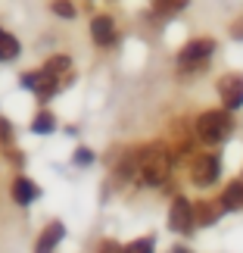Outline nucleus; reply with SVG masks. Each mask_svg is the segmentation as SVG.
I'll use <instances>...</instances> for the list:
<instances>
[{"instance_id": "f3484780", "label": "nucleus", "mask_w": 243, "mask_h": 253, "mask_svg": "<svg viewBox=\"0 0 243 253\" xmlns=\"http://www.w3.org/2000/svg\"><path fill=\"white\" fill-rule=\"evenodd\" d=\"M125 253H153V238H138V241H131V244L125 247Z\"/></svg>"}, {"instance_id": "39448f33", "label": "nucleus", "mask_w": 243, "mask_h": 253, "mask_svg": "<svg viewBox=\"0 0 243 253\" xmlns=\"http://www.w3.org/2000/svg\"><path fill=\"white\" fill-rule=\"evenodd\" d=\"M221 178V160L218 153H197L190 163V181L197 188H212Z\"/></svg>"}, {"instance_id": "412c9836", "label": "nucleus", "mask_w": 243, "mask_h": 253, "mask_svg": "<svg viewBox=\"0 0 243 253\" xmlns=\"http://www.w3.org/2000/svg\"><path fill=\"white\" fill-rule=\"evenodd\" d=\"M172 253H190V250H187V247H174Z\"/></svg>"}, {"instance_id": "f03ea898", "label": "nucleus", "mask_w": 243, "mask_h": 253, "mask_svg": "<svg viewBox=\"0 0 243 253\" xmlns=\"http://www.w3.org/2000/svg\"><path fill=\"white\" fill-rule=\"evenodd\" d=\"M169 172H172V153L165 150V147H143L140 153V175H138V181L140 184H147V188H159V184L169 178Z\"/></svg>"}, {"instance_id": "dca6fc26", "label": "nucleus", "mask_w": 243, "mask_h": 253, "mask_svg": "<svg viewBox=\"0 0 243 253\" xmlns=\"http://www.w3.org/2000/svg\"><path fill=\"white\" fill-rule=\"evenodd\" d=\"M0 141H3V150H6V147H13V141H16V134H13V122L3 119V116H0Z\"/></svg>"}, {"instance_id": "0eeeda50", "label": "nucleus", "mask_w": 243, "mask_h": 253, "mask_svg": "<svg viewBox=\"0 0 243 253\" xmlns=\"http://www.w3.org/2000/svg\"><path fill=\"white\" fill-rule=\"evenodd\" d=\"M218 97H221V106L225 110H240L243 106V75L231 72V75H221L218 79Z\"/></svg>"}, {"instance_id": "2eb2a0df", "label": "nucleus", "mask_w": 243, "mask_h": 253, "mask_svg": "<svg viewBox=\"0 0 243 253\" xmlns=\"http://www.w3.org/2000/svg\"><path fill=\"white\" fill-rule=\"evenodd\" d=\"M32 131L35 134H50V131H56V116L50 110H41L32 119Z\"/></svg>"}, {"instance_id": "9b49d317", "label": "nucleus", "mask_w": 243, "mask_h": 253, "mask_svg": "<svg viewBox=\"0 0 243 253\" xmlns=\"http://www.w3.org/2000/svg\"><path fill=\"white\" fill-rule=\"evenodd\" d=\"M19 53H22V44H19V38L13 32H6V28H0V63H13L19 60Z\"/></svg>"}, {"instance_id": "4468645a", "label": "nucleus", "mask_w": 243, "mask_h": 253, "mask_svg": "<svg viewBox=\"0 0 243 253\" xmlns=\"http://www.w3.org/2000/svg\"><path fill=\"white\" fill-rule=\"evenodd\" d=\"M187 3H190V0H156V3H153V13H156L159 19H172V16L184 13Z\"/></svg>"}, {"instance_id": "1a4fd4ad", "label": "nucleus", "mask_w": 243, "mask_h": 253, "mask_svg": "<svg viewBox=\"0 0 243 253\" xmlns=\"http://www.w3.org/2000/svg\"><path fill=\"white\" fill-rule=\"evenodd\" d=\"M63 235H66V225H63V222H60V219L50 222V225L41 231V238H37L35 253H53V250H56V244L63 241Z\"/></svg>"}, {"instance_id": "aec40b11", "label": "nucleus", "mask_w": 243, "mask_h": 253, "mask_svg": "<svg viewBox=\"0 0 243 253\" xmlns=\"http://www.w3.org/2000/svg\"><path fill=\"white\" fill-rule=\"evenodd\" d=\"M97 253H125L122 244H115V241H106V244H100V250Z\"/></svg>"}, {"instance_id": "423d86ee", "label": "nucleus", "mask_w": 243, "mask_h": 253, "mask_svg": "<svg viewBox=\"0 0 243 253\" xmlns=\"http://www.w3.org/2000/svg\"><path fill=\"white\" fill-rule=\"evenodd\" d=\"M193 225H197V210L187 197H174L169 207V228L174 235H193Z\"/></svg>"}, {"instance_id": "6e6552de", "label": "nucleus", "mask_w": 243, "mask_h": 253, "mask_svg": "<svg viewBox=\"0 0 243 253\" xmlns=\"http://www.w3.org/2000/svg\"><path fill=\"white\" fill-rule=\"evenodd\" d=\"M91 38L97 47H112L119 41V32H115L112 16H94L91 19Z\"/></svg>"}, {"instance_id": "7ed1b4c3", "label": "nucleus", "mask_w": 243, "mask_h": 253, "mask_svg": "<svg viewBox=\"0 0 243 253\" xmlns=\"http://www.w3.org/2000/svg\"><path fill=\"white\" fill-rule=\"evenodd\" d=\"M234 122H231V110H206L197 116L193 122V131L203 144H221L231 134Z\"/></svg>"}, {"instance_id": "f257e3e1", "label": "nucleus", "mask_w": 243, "mask_h": 253, "mask_svg": "<svg viewBox=\"0 0 243 253\" xmlns=\"http://www.w3.org/2000/svg\"><path fill=\"white\" fill-rule=\"evenodd\" d=\"M69 72V56L60 53V56H50L41 69L35 72H22V79H19V84L25 87V91H32L41 103H47L50 97L60 91V79Z\"/></svg>"}, {"instance_id": "9d476101", "label": "nucleus", "mask_w": 243, "mask_h": 253, "mask_svg": "<svg viewBox=\"0 0 243 253\" xmlns=\"http://www.w3.org/2000/svg\"><path fill=\"white\" fill-rule=\"evenodd\" d=\"M13 200L19 203V207H32V200H37L41 197V188L32 181V178H25V175H19V178L13 181Z\"/></svg>"}, {"instance_id": "a211bd4d", "label": "nucleus", "mask_w": 243, "mask_h": 253, "mask_svg": "<svg viewBox=\"0 0 243 253\" xmlns=\"http://www.w3.org/2000/svg\"><path fill=\"white\" fill-rule=\"evenodd\" d=\"M50 9H53L56 16H63V19H75V6L69 3V0H53Z\"/></svg>"}, {"instance_id": "f8f14e48", "label": "nucleus", "mask_w": 243, "mask_h": 253, "mask_svg": "<svg viewBox=\"0 0 243 253\" xmlns=\"http://www.w3.org/2000/svg\"><path fill=\"white\" fill-rule=\"evenodd\" d=\"M221 210L234 212V210H243V178L240 181H231L225 191H221Z\"/></svg>"}, {"instance_id": "6ab92c4d", "label": "nucleus", "mask_w": 243, "mask_h": 253, "mask_svg": "<svg viewBox=\"0 0 243 253\" xmlns=\"http://www.w3.org/2000/svg\"><path fill=\"white\" fill-rule=\"evenodd\" d=\"M72 163H75V166H91V163H94V153L87 150V147H78V150H75V157H72Z\"/></svg>"}, {"instance_id": "20e7f679", "label": "nucleus", "mask_w": 243, "mask_h": 253, "mask_svg": "<svg viewBox=\"0 0 243 253\" xmlns=\"http://www.w3.org/2000/svg\"><path fill=\"white\" fill-rule=\"evenodd\" d=\"M212 53H215V41L212 38H193V41H187L181 47L178 53V69L181 72H200L206 69Z\"/></svg>"}, {"instance_id": "ddd939ff", "label": "nucleus", "mask_w": 243, "mask_h": 253, "mask_svg": "<svg viewBox=\"0 0 243 253\" xmlns=\"http://www.w3.org/2000/svg\"><path fill=\"white\" fill-rule=\"evenodd\" d=\"M193 210H197V225H212V222H218V216L225 210H221V203H193Z\"/></svg>"}]
</instances>
